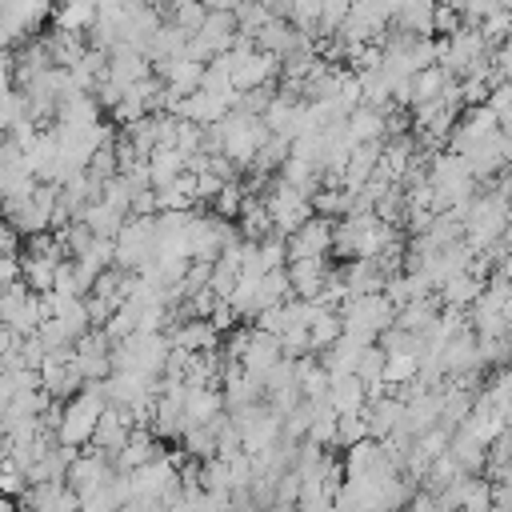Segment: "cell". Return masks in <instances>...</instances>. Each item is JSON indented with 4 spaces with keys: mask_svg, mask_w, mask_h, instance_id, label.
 I'll return each mask as SVG.
<instances>
[{
    "mask_svg": "<svg viewBox=\"0 0 512 512\" xmlns=\"http://www.w3.org/2000/svg\"><path fill=\"white\" fill-rule=\"evenodd\" d=\"M352 0H320V20H316V40L320 36H332L340 28V20L348 16Z\"/></svg>",
    "mask_w": 512,
    "mask_h": 512,
    "instance_id": "obj_14",
    "label": "cell"
},
{
    "mask_svg": "<svg viewBox=\"0 0 512 512\" xmlns=\"http://www.w3.org/2000/svg\"><path fill=\"white\" fill-rule=\"evenodd\" d=\"M360 440H368V424H364V416H360V412H344V416H336V436H332V444H360Z\"/></svg>",
    "mask_w": 512,
    "mask_h": 512,
    "instance_id": "obj_13",
    "label": "cell"
},
{
    "mask_svg": "<svg viewBox=\"0 0 512 512\" xmlns=\"http://www.w3.org/2000/svg\"><path fill=\"white\" fill-rule=\"evenodd\" d=\"M304 336H308V352L316 356V352H324L336 336H340V316L332 312V308H316V316L308 320V328H304Z\"/></svg>",
    "mask_w": 512,
    "mask_h": 512,
    "instance_id": "obj_7",
    "label": "cell"
},
{
    "mask_svg": "<svg viewBox=\"0 0 512 512\" xmlns=\"http://www.w3.org/2000/svg\"><path fill=\"white\" fill-rule=\"evenodd\" d=\"M208 204H212V216H220V220H236L240 208H244V184H240V180H228Z\"/></svg>",
    "mask_w": 512,
    "mask_h": 512,
    "instance_id": "obj_11",
    "label": "cell"
},
{
    "mask_svg": "<svg viewBox=\"0 0 512 512\" xmlns=\"http://www.w3.org/2000/svg\"><path fill=\"white\" fill-rule=\"evenodd\" d=\"M84 4H96V0H84Z\"/></svg>",
    "mask_w": 512,
    "mask_h": 512,
    "instance_id": "obj_20",
    "label": "cell"
},
{
    "mask_svg": "<svg viewBox=\"0 0 512 512\" xmlns=\"http://www.w3.org/2000/svg\"><path fill=\"white\" fill-rule=\"evenodd\" d=\"M332 248V220L308 216L296 232L284 236V256L288 260H324Z\"/></svg>",
    "mask_w": 512,
    "mask_h": 512,
    "instance_id": "obj_1",
    "label": "cell"
},
{
    "mask_svg": "<svg viewBox=\"0 0 512 512\" xmlns=\"http://www.w3.org/2000/svg\"><path fill=\"white\" fill-rule=\"evenodd\" d=\"M148 76H152L148 56L136 52V48H128V44H116V48L108 52V60H104V80H112V84H120V88H132V84H140V80H148Z\"/></svg>",
    "mask_w": 512,
    "mask_h": 512,
    "instance_id": "obj_2",
    "label": "cell"
},
{
    "mask_svg": "<svg viewBox=\"0 0 512 512\" xmlns=\"http://www.w3.org/2000/svg\"><path fill=\"white\" fill-rule=\"evenodd\" d=\"M324 404H328L336 416H344V412H360V408L368 404V396H364V384L348 372V376H332V380H328Z\"/></svg>",
    "mask_w": 512,
    "mask_h": 512,
    "instance_id": "obj_4",
    "label": "cell"
},
{
    "mask_svg": "<svg viewBox=\"0 0 512 512\" xmlns=\"http://www.w3.org/2000/svg\"><path fill=\"white\" fill-rule=\"evenodd\" d=\"M12 252H20V236H16L12 224L0 216V256H12Z\"/></svg>",
    "mask_w": 512,
    "mask_h": 512,
    "instance_id": "obj_18",
    "label": "cell"
},
{
    "mask_svg": "<svg viewBox=\"0 0 512 512\" xmlns=\"http://www.w3.org/2000/svg\"><path fill=\"white\" fill-rule=\"evenodd\" d=\"M0 512H20V508H16V500H8V496H0Z\"/></svg>",
    "mask_w": 512,
    "mask_h": 512,
    "instance_id": "obj_19",
    "label": "cell"
},
{
    "mask_svg": "<svg viewBox=\"0 0 512 512\" xmlns=\"http://www.w3.org/2000/svg\"><path fill=\"white\" fill-rule=\"evenodd\" d=\"M220 188H224V180H216L212 172H200V176H196V204H200V200H212Z\"/></svg>",
    "mask_w": 512,
    "mask_h": 512,
    "instance_id": "obj_17",
    "label": "cell"
},
{
    "mask_svg": "<svg viewBox=\"0 0 512 512\" xmlns=\"http://www.w3.org/2000/svg\"><path fill=\"white\" fill-rule=\"evenodd\" d=\"M324 276H328V260H288L284 264V280L296 300H316L324 288Z\"/></svg>",
    "mask_w": 512,
    "mask_h": 512,
    "instance_id": "obj_3",
    "label": "cell"
},
{
    "mask_svg": "<svg viewBox=\"0 0 512 512\" xmlns=\"http://www.w3.org/2000/svg\"><path fill=\"white\" fill-rule=\"evenodd\" d=\"M444 84H448V72H444L440 64H432V68H420V72H412V104L436 100V96L444 92ZM412 104H408V108H412Z\"/></svg>",
    "mask_w": 512,
    "mask_h": 512,
    "instance_id": "obj_10",
    "label": "cell"
},
{
    "mask_svg": "<svg viewBox=\"0 0 512 512\" xmlns=\"http://www.w3.org/2000/svg\"><path fill=\"white\" fill-rule=\"evenodd\" d=\"M12 284H20V252L0 256V288H12Z\"/></svg>",
    "mask_w": 512,
    "mask_h": 512,
    "instance_id": "obj_16",
    "label": "cell"
},
{
    "mask_svg": "<svg viewBox=\"0 0 512 512\" xmlns=\"http://www.w3.org/2000/svg\"><path fill=\"white\" fill-rule=\"evenodd\" d=\"M464 24H460V16H456V8L448 4V0H436L432 4V36H452V32H460Z\"/></svg>",
    "mask_w": 512,
    "mask_h": 512,
    "instance_id": "obj_15",
    "label": "cell"
},
{
    "mask_svg": "<svg viewBox=\"0 0 512 512\" xmlns=\"http://www.w3.org/2000/svg\"><path fill=\"white\" fill-rule=\"evenodd\" d=\"M232 20H236V32L256 36V28L268 20V8H264L260 0H236V4H232Z\"/></svg>",
    "mask_w": 512,
    "mask_h": 512,
    "instance_id": "obj_12",
    "label": "cell"
},
{
    "mask_svg": "<svg viewBox=\"0 0 512 512\" xmlns=\"http://www.w3.org/2000/svg\"><path fill=\"white\" fill-rule=\"evenodd\" d=\"M52 276H56V264L52 260H40V256H20V284L28 292H52Z\"/></svg>",
    "mask_w": 512,
    "mask_h": 512,
    "instance_id": "obj_9",
    "label": "cell"
},
{
    "mask_svg": "<svg viewBox=\"0 0 512 512\" xmlns=\"http://www.w3.org/2000/svg\"><path fill=\"white\" fill-rule=\"evenodd\" d=\"M196 36L212 48V56L228 52V44H232V36H236V20H232V12H204V24H200Z\"/></svg>",
    "mask_w": 512,
    "mask_h": 512,
    "instance_id": "obj_6",
    "label": "cell"
},
{
    "mask_svg": "<svg viewBox=\"0 0 512 512\" xmlns=\"http://www.w3.org/2000/svg\"><path fill=\"white\" fill-rule=\"evenodd\" d=\"M256 52H268V56H284L288 48H292V40H296V28L288 24V20H276V16H268L260 28H256Z\"/></svg>",
    "mask_w": 512,
    "mask_h": 512,
    "instance_id": "obj_5",
    "label": "cell"
},
{
    "mask_svg": "<svg viewBox=\"0 0 512 512\" xmlns=\"http://www.w3.org/2000/svg\"><path fill=\"white\" fill-rule=\"evenodd\" d=\"M52 20H56V28H64V32H88V28L96 24V4L64 0L60 8H52Z\"/></svg>",
    "mask_w": 512,
    "mask_h": 512,
    "instance_id": "obj_8",
    "label": "cell"
}]
</instances>
